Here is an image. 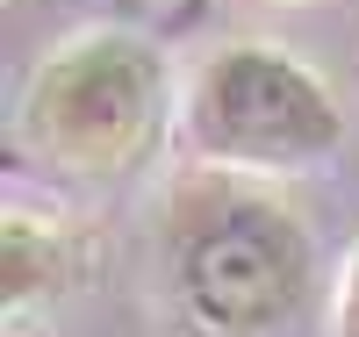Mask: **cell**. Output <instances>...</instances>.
I'll list each match as a JSON object with an SVG mask.
<instances>
[{"mask_svg":"<svg viewBox=\"0 0 359 337\" xmlns=\"http://www.w3.org/2000/svg\"><path fill=\"white\" fill-rule=\"evenodd\" d=\"M309 230L237 172H201L165 208V273L208 337H273L309 301Z\"/></svg>","mask_w":359,"mask_h":337,"instance_id":"cell-1","label":"cell"},{"mask_svg":"<svg viewBox=\"0 0 359 337\" xmlns=\"http://www.w3.org/2000/svg\"><path fill=\"white\" fill-rule=\"evenodd\" d=\"M165 108H172L165 57L144 36L94 29L36 65L22 94V130L36 144V158H50L57 172L123 179L165 137Z\"/></svg>","mask_w":359,"mask_h":337,"instance_id":"cell-2","label":"cell"},{"mask_svg":"<svg viewBox=\"0 0 359 337\" xmlns=\"http://www.w3.org/2000/svg\"><path fill=\"white\" fill-rule=\"evenodd\" d=\"M187 151L216 172H302L345 144V108L302 57L230 43L187 86Z\"/></svg>","mask_w":359,"mask_h":337,"instance_id":"cell-3","label":"cell"},{"mask_svg":"<svg viewBox=\"0 0 359 337\" xmlns=\"http://www.w3.org/2000/svg\"><path fill=\"white\" fill-rule=\"evenodd\" d=\"M0 287H8V316L22 323L29 309H50L79 287V244L57 230V223H36V216H8L0 230Z\"/></svg>","mask_w":359,"mask_h":337,"instance_id":"cell-4","label":"cell"},{"mask_svg":"<svg viewBox=\"0 0 359 337\" xmlns=\"http://www.w3.org/2000/svg\"><path fill=\"white\" fill-rule=\"evenodd\" d=\"M338 337H359V252H352L345 287H338Z\"/></svg>","mask_w":359,"mask_h":337,"instance_id":"cell-5","label":"cell"},{"mask_svg":"<svg viewBox=\"0 0 359 337\" xmlns=\"http://www.w3.org/2000/svg\"><path fill=\"white\" fill-rule=\"evenodd\" d=\"M294 8H302V0H294Z\"/></svg>","mask_w":359,"mask_h":337,"instance_id":"cell-6","label":"cell"}]
</instances>
